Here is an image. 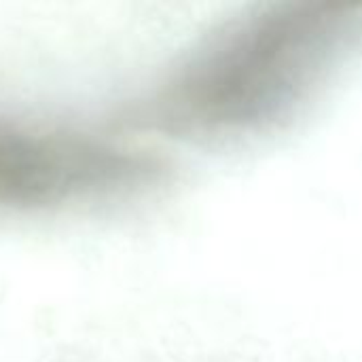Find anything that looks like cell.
<instances>
[{
	"mask_svg": "<svg viewBox=\"0 0 362 362\" xmlns=\"http://www.w3.org/2000/svg\"><path fill=\"white\" fill-rule=\"evenodd\" d=\"M362 45V8L280 4L238 19L185 66L172 121L204 138L280 129L327 89Z\"/></svg>",
	"mask_w": 362,
	"mask_h": 362,
	"instance_id": "6da1fadb",
	"label": "cell"
}]
</instances>
